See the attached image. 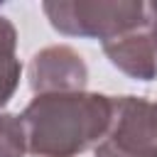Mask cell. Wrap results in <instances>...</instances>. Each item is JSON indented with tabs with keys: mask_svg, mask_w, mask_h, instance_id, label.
<instances>
[{
	"mask_svg": "<svg viewBox=\"0 0 157 157\" xmlns=\"http://www.w3.org/2000/svg\"><path fill=\"white\" fill-rule=\"evenodd\" d=\"M27 152L34 157H78L96 150L115 118V96L74 91L34 96L22 110Z\"/></svg>",
	"mask_w": 157,
	"mask_h": 157,
	"instance_id": "obj_1",
	"label": "cell"
},
{
	"mask_svg": "<svg viewBox=\"0 0 157 157\" xmlns=\"http://www.w3.org/2000/svg\"><path fill=\"white\" fill-rule=\"evenodd\" d=\"M42 12L64 37L110 42L128 32L150 29L157 15L152 0H47Z\"/></svg>",
	"mask_w": 157,
	"mask_h": 157,
	"instance_id": "obj_2",
	"label": "cell"
},
{
	"mask_svg": "<svg viewBox=\"0 0 157 157\" xmlns=\"http://www.w3.org/2000/svg\"><path fill=\"white\" fill-rule=\"evenodd\" d=\"M93 157H157V101L115 96V118Z\"/></svg>",
	"mask_w": 157,
	"mask_h": 157,
	"instance_id": "obj_3",
	"label": "cell"
},
{
	"mask_svg": "<svg viewBox=\"0 0 157 157\" xmlns=\"http://www.w3.org/2000/svg\"><path fill=\"white\" fill-rule=\"evenodd\" d=\"M29 88L34 96L86 91L88 66L83 56L69 44H52L39 49L27 66Z\"/></svg>",
	"mask_w": 157,
	"mask_h": 157,
	"instance_id": "obj_4",
	"label": "cell"
},
{
	"mask_svg": "<svg viewBox=\"0 0 157 157\" xmlns=\"http://www.w3.org/2000/svg\"><path fill=\"white\" fill-rule=\"evenodd\" d=\"M105 59L135 81H152L157 78V49L152 42L150 29L128 32L110 42H103Z\"/></svg>",
	"mask_w": 157,
	"mask_h": 157,
	"instance_id": "obj_5",
	"label": "cell"
},
{
	"mask_svg": "<svg viewBox=\"0 0 157 157\" xmlns=\"http://www.w3.org/2000/svg\"><path fill=\"white\" fill-rule=\"evenodd\" d=\"M22 76V64L17 59V29L10 17L0 12V110L12 101Z\"/></svg>",
	"mask_w": 157,
	"mask_h": 157,
	"instance_id": "obj_6",
	"label": "cell"
},
{
	"mask_svg": "<svg viewBox=\"0 0 157 157\" xmlns=\"http://www.w3.org/2000/svg\"><path fill=\"white\" fill-rule=\"evenodd\" d=\"M27 137L20 115L0 113V157H25Z\"/></svg>",
	"mask_w": 157,
	"mask_h": 157,
	"instance_id": "obj_7",
	"label": "cell"
},
{
	"mask_svg": "<svg viewBox=\"0 0 157 157\" xmlns=\"http://www.w3.org/2000/svg\"><path fill=\"white\" fill-rule=\"evenodd\" d=\"M150 34H152V42H155V49H157V15L152 20V27H150Z\"/></svg>",
	"mask_w": 157,
	"mask_h": 157,
	"instance_id": "obj_8",
	"label": "cell"
}]
</instances>
